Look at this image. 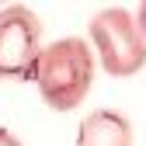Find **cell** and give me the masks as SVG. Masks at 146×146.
Listing matches in <instances>:
<instances>
[{"label": "cell", "instance_id": "obj_1", "mask_svg": "<svg viewBox=\"0 0 146 146\" xmlns=\"http://www.w3.org/2000/svg\"><path fill=\"white\" fill-rule=\"evenodd\" d=\"M94 73H98V59L87 38L66 35V38L45 42L35 63L31 84L38 87V98L52 111H77L94 87Z\"/></svg>", "mask_w": 146, "mask_h": 146}, {"label": "cell", "instance_id": "obj_4", "mask_svg": "<svg viewBox=\"0 0 146 146\" xmlns=\"http://www.w3.org/2000/svg\"><path fill=\"white\" fill-rule=\"evenodd\" d=\"M73 146H136V129H132L125 111H118V108H98V111L80 118Z\"/></svg>", "mask_w": 146, "mask_h": 146}, {"label": "cell", "instance_id": "obj_3", "mask_svg": "<svg viewBox=\"0 0 146 146\" xmlns=\"http://www.w3.org/2000/svg\"><path fill=\"white\" fill-rule=\"evenodd\" d=\"M42 49H45V28L38 14L25 4L0 7V84L31 80Z\"/></svg>", "mask_w": 146, "mask_h": 146}, {"label": "cell", "instance_id": "obj_2", "mask_svg": "<svg viewBox=\"0 0 146 146\" xmlns=\"http://www.w3.org/2000/svg\"><path fill=\"white\" fill-rule=\"evenodd\" d=\"M87 45L108 77H136L146 66V38L129 7H101L87 21Z\"/></svg>", "mask_w": 146, "mask_h": 146}, {"label": "cell", "instance_id": "obj_6", "mask_svg": "<svg viewBox=\"0 0 146 146\" xmlns=\"http://www.w3.org/2000/svg\"><path fill=\"white\" fill-rule=\"evenodd\" d=\"M132 14H136V25H139V31H143V38H146V0H143Z\"/></svg>", "mask_w": 146, "mask_h": 146}, {"label": "cell", "instance_id": "obj_5", "mask_svg": "<svg viewBox=\"0 0 146 146\" xmlns=\"http://www.w3.org/2000/svg\"><path fill=\"white\" fill-rule=\"evenodd\" d=\"M0 146H25L21 139H17L11 129H4V125H0Z\"/></svg>", "mask_w": 146, "mask_h": 146}]
</instances>
